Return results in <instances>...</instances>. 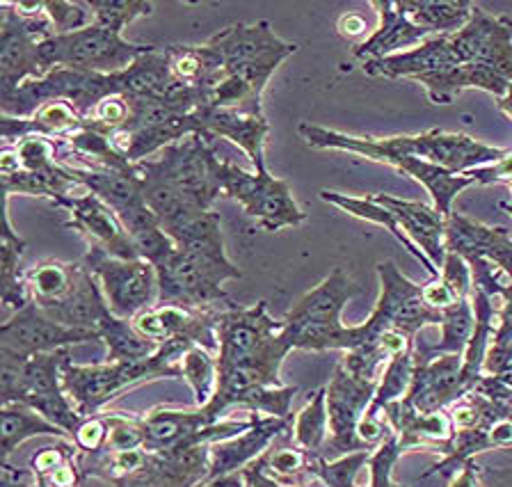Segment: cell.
<instances>
[{
  "mask_svg": "<svg viewBox=\"0 0 512 487\" xmlns=\"http://www.w3.org/2000/svg\"><path fill=\"white\" fill-rule=\"evenodd\" d=\"M362 67L375 78H412L437 106L453 103L464 90L503 99L512 85V19L476 5L458 33L435 35L412 51L368 60Z\"/></svg>",
  "mask_w": 512,
  "mask_h": 487,
  "instance_id": "obj_1",
  "label": "cell"
},
{
  "mask_svg": "<svg viewBox=\"0 0 512 487\" xmlns=\"http://www.w3.org/2000/svg\"><path fill=\"white\" fill-rule=\"evenodd\" d=\"M176 252L156 268L158 305L186 309H215L231 305L229 293L222 289L229 279L243 273L224 252L220 213H206L174 238Z\"/></svg>",
  "mask_w": 512,
  "mask_h": 487,
  "instance_id": "obj_2",
  "label": "cell"
},
{
  "mask_svg": "<svg viewBox=\"0 0 512 487\" xmlns=\"http://www.w3.org/2000/svg\"><path fill=\"white\" fill-rule=\"evenodd\" d=\"M298 133L311 149L350 151V154H359L375 163H384L389 156H414L444 167L451 174H467L474 167L490 165L506 154L503 149L483 145V142L464 133H448L439 129L419 135L371 138V135H348L323 129V126L300 124Z\"/></svg>",
  "mask_w": 512,
  "mask_h": 487,
  "instance_id": "obj_3",
  "label": "cell"
},
{
  "mask_svg": "<svg viewBox=\"0 0 512 487\" xmlns=\"http://www.w3.org/2000/svg\"><path fill=\"white\" fill-rule=\"evenodd\" d=\"M355 293V284L341 268H334L323 282L304 293L284 316L282 337L291 350H311V353L343 350L348 353V350L362 346V325L348 327L341 323V311Z\"/></svg>",
  "mask_w": 512,
  "mask_h": 487,
  "instance_id": "obj_4",
  "label": "cell"
},
{
  "mask_svg": "<svg viewBox=\"0 0 512 487\" xmlns=\"http://www.w3.org/2000/svg\"><path fill=\"white\" fill-rule=\"evenodd\" d=\"M188 346L183 343H163L154 357L135 359V362H106V364H74L67 359L62 366V385L71 403L83 417H96L112 398L140 382L160 378H183L181 357Z\"/></svg>",
  "mask_w": 512,
  "mask_h": 487,
  "instance_id": "obj_5",
  "label": "cell"
},
{
  "mask_svg": "<svg viewBox=\"0 0 512 487\" xmlns=\"http://www.w3.org/2000/svg\"><path fill=\"white\" fill-rule=\"evenodd\" d=\"M69 357V348L35 357L0 350V403L28 405L74 439L85 417L76 410L62 385V366Z\"/></svg>",
  "mask_w": 512,
  "mask_h": 487,
  "instance_id": "obj_6",
  "label": "cell"
},
{
  "mask_svg": "<svg viewBox=\"0 0 512 487\" xmlns=\"http://www.w3.org/2000/svg\"><path fill=\"white\" fill-rule=\"evenodd\" d=\"M53 35L42 0L0 3V97H10L21 85L48 74L39 46Z\"/></svg>",
  "mask_w": 512,
  "mask_h": 487,
  "instance_id": "obj_7",
  "label": "cell"
},
{
  "mask_svg": "<svg viewBox=\"0 0 512 487\" xmlns=\"http://www.w3.org/2000/svg\"><path fill=\"white\" fill-rule=\"evenodd\" d=\"M112 94H124V74L103 76L92 71L55 67L44 78L21 85L10 97H0V103H3V115L28 119L46 103L64 101L85 122H90L96 106Z\"/></svg>",
  "mask_w": 512,
  "mask_h": 487,
  "instance_id": "obj_8",
  "label": "cell"
},
{
  "mask_svg": "<svg viewBox=\"0 0 512 487\" xmlns=\"http://www.w3.org/2000/svg\"><path fill=\"white\" fill-rule=\"evenodd\" d=\"M135 167L170 183L202 211H213L215 199L222 195V161L215 154V140L206 135H188V138L165 147L149 161L135 163Z\"/></svg>",
  "mask_w": 512,
  "mask_h": 487,
  "instance_id": "obj_9",
  "label": "cell"
},
{
  "mask_svg": "<svg viewBox=\"0 0 512 487\" xmlns=\"http://www.w3.org/2000/svg\"><path fill=\"white\" fill-rule=\"evenodd\" d=\"M147 51L149 46L128 42L124 35L112 33V30L96 26V23L83 30H76V33L48 37L39 46L46 71L62 67L92 71V74L103 76L124 74Z\"/></svg>",
  "mask_w": 512,
  "mask_h": 487,
  "instance_id": "obj_10",
  "label": "cell"
},
{
  "mask_svg": "<svg viewBox=\"0 0 512 487\" xmlns=\"http://www.w3.org/2000/svg\"><path fill=\"white\" fill-rule=\"evenodd\" d=\"M220 183L222 195L236 199L261 229L279 231L307 222V213L295 202L291 183L272 177L268 167L247 172L236 163L222 161Z\"/></svg>",
  "mask_w": 512,
  "mask_h": 487,
  "instance_id": "obj_11",
  "label": "cell"
},
{
  "mask_svg": "<svg viewBox=\"0 0 512 487\" xmlns=\"http://www.w3.org/2000/svg\"><path fill=\"white\" fill-rule=\"evenodd\" d=\"M378 277H380V298L375 305L373 314L368 316L364 325L366 339L364 343H371L387 330H398L405 337L416 339L423 327L428 325H442L444 311H437L426 305L423 300V284H414L407 279L396 263L387 259L378 263Z\"/></svg>",
  "mask_w": 512,
  "mask_h": 487,
  "instance_id": "obj_12",
  "label": "cell"
},
{
  "mask_svg": "<svg viewBox=\"0 0 512 487\" xmlns=\"http://www.w3.org/2000/svg\"><path fill=\"white\" fill-rule=\"evenodd\" d=\"M83 259L99 279L115 316L133 321L142 311L158 305V273L149 261L117 259L99 247H90Z\"/></svg>",
  "mask_w": 512,
  "mask_h": 487,
  "instance_id": "obj_13",
  "label": "cell"
},
{
  "mask_svg": "<svg viewBox=\"0 0 512 487\" xmlns=\"http://www.w3.org/2000/svg\"><path fill=\"white\" fill-rule=\"evenodd\" d=\"M380 380H362L350 375L343 364L336 366L327 385V414H330V437L320 451V458L336 460L355 451H371L359 439V421L371 407Z\"/></svg>",
  "mask_w": 512,
  "mask_h": 487,
  "instance_id": "obj_14",
  "label": "cell"
},
{
  "mask_svg": "<svg viewBox=\"0 0 512 487\" xmlns=\"http://www.w3.org/2000/svg\"><path fill=\"white\" fill-rule=\"evenodd\" d=\"M87 341H99V334L90 330H74L48 318L35 302L14 311L10 321L0 327V350L35 357L55 350H67Z\"/></svg>",
  "mask_w": 512,
  "mask_h": 487,
  "instance_id": "obj_15",
  "label": "cell"
},
{
  "mask_svg": "<svg viewBox=\"0 0 512 487\" xmlns=\"http://www.w3.org/2000/svg\"><path fill=\"white\" fill-rule=\"evenodd\" d=\"M284 330V321H275L268 314V302L261 300L252 307H240L236 302L218 311V371L243 362L254 355L263 343Z\"/></svg>",
  "mask_w": 512,
  "mask_h": 487,
  "instance_id": "obj_16",
  "label": "cell"
},
{
  "mask_svg": "<svg viewBox=\"0 0 512 487\" xmlns=\"http://www.w3.org/2000/svg\"><path fill=\"white\" fill-rule=\"evenodd\" d=\"M53 206L69 211L71 218L64 227L85 236L90 247H99L117 259H140L122 220L99 195L90 193V190H80L76 195L58 199Z\"/></svg>",
  "mask_w": 512,
  "mask_h": 487,
  "instance_id": "obj_17",
  "label": "cell"
},
{
  "mask_svg": "<svg viewBox=\"0 0 512 487\" xmlns=\"http://www.w3.org/2000/svg\"><path fill=\"white\" fill-rule=\"evenodd\" d=\"M215 309H186L176 305H156L142 311L133 323L144 337L156 341L158 346L163 343H183V346H202L206 350H218V311Z\"/></svg>",
  "mask_w": 512,
  "mask_h": 487,
  "instance_id": "obj_18",
  "label": "cell"
},
{
  "mask_svg": "<svg viewBox=\"0 0 512 487\" xmlns=\"http://www.w3.org/2000/svg\"><path fill=\"white\" fill-rule=\"evenodd\" d=\"M211 469V444L183 451H147L144 465L115 487H195L204 485Z\"/></svg>",
  "mask_w": 512,
  "mask_h": 487,
  "instance_id": "obj_19",
  "label": "cell"
},
{
  "mask_svg": "<svg viewBox=\"0 0 512 487\" xmlns=\"http://www.w3.org/2000/svg\"><path fill=\"white\" fill-rule=\"evenodd\" d=\"M250 419L252 426L245 433L211 444V469H208L206 481L243 471L250 462L261 458L275 444L277 437L293 433V419L266 417V414L256 412L250 414Z\"/></svg>",
  "mask_w": 512,
  "mask_h": 487,
  "instance_id": "obj_20",
  "label": "cell"
},
{
  "mask_svg": "<svg viewBox=\"0 0 512 487\" xmlns=\"http://www.w3.org/2000/svg\"><path fill=\"white\" fill-rule=\"evenodd\" d=\"M195 119L199 124V133L206 135V138H224L234 142V145L245 151L254 170L266 167V138L270 133L266 115H245L238 113V110L199 103L195 108Z\"/></svg>",
  "mask_w": 512,
  "mask_h": 487,
  "instance_id": "obj_21",
  "label": "cell"
},
{
  "mask_svg": "<svg viewBox=\"0 0 512 487\" xmlns=\"http://www.w3.org/2000/svg\"><path fill=\"white\" fill-rule=\"evenodd\" d=\"M462 355H442L428 364H414V380L405 401L416 412H442L469 394L462 380Z\"/></svg>",
  "mask_w": 512,
  "mask_h": 487,
  "instance_id": "obj_22",
  "label": "cell"
},
{
  "mask_svg": "<svg viewBox=\"0 0 512 487\" xmlns=\"http://www.w3.org/2000/svg\"><path fill=\"white\" fill-rule=\"evenodd\" d=\"M371 5L378 10L380 26L373 30L371 37L364 39L362 44H357L355 51H352V55L362 62L382 60L391 58V55L412 51L432 37L426 28L416 26V23L407 17V12L400 3L373 0Z\"/></svg>",
  "mask_w": 512,
  "mask_h": 487,
  "instance_id": "obj_23",
  "label": "cell"
},
{
  "mask_svg": "<svg viewBox=\"0 0 512 487\" xmlns=\"http://www.w3.org/2000/svg\"><path fill=\"white\" fill-rule=\"evenodd\" d=\"M382 419L387 421L391 430L398 435L403 453L410 449H419V446H439V449H444V453L451 451L455 428L451 414L444 410L421 414L416 412L405 398H400V401H394L384 407Z\"/></svg>",
  "mask_w": 512,
  "mask_h": 487,
  "instance_id": "obj_24",
  "label": "cell"
},
{
  "mask_svg": "<svg viewBox=\"0 0 512 487\" xmlns=\"http://www.w3.org/2000/svg\"><path fill=\"white\" fill-rule=\"evenodd\" d=\"M375 197L380 204L396 213L407 238L426 254L432 266L437 270L442 268L446 259V218L435 209V204L412 202V199H400L384 193Z\"/></svg>",
  "mask_w": 512,
  "mask_h": 487,
  "instance_id": "obj_25",
  "label": "cell"
},
{
  "mask_svg": "<svg viewBox=\"0 0 512 487\" xmlns=\"http://www.w3.org/2000/svg\"><path fill=\"white\" fill-rule=\"evenodd\" d=\"M48 318L64 327H74V330H90L96 332L106 318L112 314L108 307L106 295L99 284V279L87 266L83 259V268L76 279L74 289L67 293V298L55 302V305L42 309Z\"/></svg>",
  "mask_w": 512,
  "mask_h": 487,
  "instance_id": "obj_26",
  "label": "cell"
},
{
  "mask_svg": "<svg viewBox=\"0 0 512 487\" xmlns=\"http://www.w3.org/2000/svg\"><path fill=\"white\" fill-rule=\"evenodd\" d=\"M87 122L69 103L51 101L37 110L28 119L0 115V131H3L5 147H12L26 135H46L51 140H67L78 131H83Z\"/></svg>",
  "mask_w": 512,
  "mask_h": 487,
  "instance_id": "obj_27",
  "label": "cell"
},
{
  "mask_svg": "<svg viewBox=\"0 0 512 487\" xmlns=\"http://www.w3.org/2000/svg\"><path fill=\"white\" fill-rule=\"evenodd\" d=\"M320 199H323V202H327V204L336 206V209L346 211L348 215H352V218L368 220V222H373V225H378V227H387L391 231V236H394L400 245H405V250L410 252L416 261H421L423 268H426L432 277L439 275V270L432 266V261L426 257V254H423L419 247H416L410 241V238H407V234L403 231V227H400V222L396 218V213L387 209L384 204H380L378 197H375V195L352 197V195L334 193V190L323 188V190H320Z\"/></svg>",
  "mask_w": 512,
  "mask_h": 487,
  "instance_id": "obj_28",
  "label": "cell"
},
{
  "mask_svg": "<svg viewBox=\"0 0 512 487\" xmlns=\"http://www.w3.org/2000/svg\"><path fill=\"white\" fill-rule=\"evenodd\" d=\"M442 339L439 343H426L419 337L414 339V364H428L442 355H464L476 330V314L471 298L460 300L458 305L444 311Z\"/></svg>",
  "mask_w": 512,
  "mask_h": 487,
  "instance_id": "obj_29",
  "label": "cell"
},
{
  "mask_svg": "<svg viewBox=\"0 0 512 487\" xmlns=\"http://www.w3.org/2000/svg\"><path fill=\"white\" fill-rule=\"evenodd\" d=\"M32 437H58L74 442L67 430L55 426L42 414L32 410V407L23 403L3 405L0 410V449H3V465L10 462V455L19 449L23 442H28Z\"/></svg>",
  "mask_w": 512,
  "mask_h": 487,
  "instance_id": "obj_30",
  "label": "cell"
},
{
  "mask_svg": "<svg viewBox=\"0 0 512 487\" xmlns=\"http://www.w3.org/2000/svg\"><path fill=\"white\" fill-rule=\"evenodd\" d=\"M74 442L62 439L60 444L44 446L30 458V474L35 487H83L85 474L78 462Z\"/></svg>",
  "mask_w": 512,
  "mask_h": 487,
  "instance_id": "obj_31",
  "label": "cell"
},
{
  "mask_svg": "<svg viewBox=\"0 0 512 487\" xmlns=\"http://www.w3.org/2000/svg\"><path fill=\"white\" fill-rule=\"evenodd\" d=\"M26 254V241L16 234L10 220V197L3 195V241H0V261H3V305L5 309H23L30 302L26 273L19 270V261Z\"/></svg>",
  "mask_w": 512,
  "mask_h": 487,
  "instance_id": "obj_32",
  "label": "cell"
},
{
  "mask_svg": "<svg viewBox=\"0 0 512 487\" xmlns=\"http://www.w3.org/2000/svg\"><path fill=\"white\" fill-rule=\"evenodd\" d=\"M83 268V259L78 261H58L48 259L37 263L35 268L26 270V286L30 302H35L39 309H46L67 298V293L74 289L76 279Z\"/></svg>",
  "mask_w": 512,
  "mask_h": 487,
  "instance_id": "obj_33",
  "label": "cell"
},
{
  "mask_svg": "<svg viewBox=\"0 0 512 487\" xmlns=\"http://www.w3.org/2000/svg\"><path fill=\"white\" fill-rule=\"evenodd\" d=\"M400 5L407 17L432 37L458 33L467 26L476 7L471 0H400Z\"/></svg>",
  "mask_w": 512,
  "mask_h": 487,
  "instance_id": "obj_34",
  "label": "cell"
},
{
  "mask_svg": "<svg viewBox=\"0 0 512 487\" xmlns=\"http://www.w3.org/2000/svg\"><path fill=\"white\" fill-rule=\"evenodd\" d=\"M99 341L106 343L108 362H135L158 353V343L144 337L133 321L110 314L106 321L96 327Z\"/></svg>",
  "mask_w": 512,
  "mask_h": 487,
  "instance_id": "obj_35",
  "label": "cell"
},
{
  "mask_svg": "<svg viewBox=\"0 0 512 487\" xmlns=\"http://www.w3.org/2000/svg\"><path fill=\"white\" fill-rule=\"evenodd\" d=\"M293 442L311 455H320L330 437V414H327V389L320 387L311 394L309 403L295 414Z\"/></svg>",
  "mask_w": 512,
  "mask_h": 487,
  "instance_id": "obj_36",
  "label": "cell"
},
{
  "mask_svg": "<svg viewBox=\"0 0 512 487\" xmlns=\"http://www.w3.org/2000/svg\"><path fill=\"white\" fill-rule=\"evenodd\" d=\"M412 380H414V348L396 355L387 364V369H384L380 375L378 391H375L373 403L366 410L364 417L382 419L384 407L407 396V391L412 387Z\"/></svg>",
  "mask_w": 512,
  "mask_h": 487,
  "instance_id": "obj_37",
  "label": "cell"
},
{
  "mask_svg": "<svg viewBox=\"0 0 512 487\" xmlns=\"http://www.w3.org/2000/svg\"><path fill=\"white\" fill-rule=\"evenodd\" d=\"M181 375L195 394V405L206 407L218 389V357L202 346H192L181 357Z\"/></svg>",
  "mask_w": 512,
  "mask_h": 487,
  "instance_id": "obj_38",
  "label": "cell"
},
{
  "mask_svg": "<svg viewBox=\"0 0 512 487\" xmlns=\"http://www.w3.org/2000/svg\"><path fill=\"white\" fill-rule=\"evenodd\" d=\"M373 451H355L341 455L336 460H325L320 455H311L309 474L325 487H359L357 474L368 467Z\"/></svg>",
  "mask_w": 512,
  "mask_h": 487,
  "instance_id": "obj_39",
  "label": "cell"
},
{
  "mask_svg": "<svg viewBox=\"0 0 512 487\" xmlns=\"http://www.w3.org/2000/svg\"><path fill=\"white\" fill-rule=\"evenodd\" d=\"M87 5H90L96 26L108 28L117 35H124V30L135 19L149 17L154 12V3L149 0H90Z\"/></svg>",
  "mask_w": 512,
  "mask_h": 487,
  "instance_id": "obj_40",
  "label": "cell"
},
{
  "mask_svg": "<svg viewBox=\"0 0 512 487\" xmlns=\"http://www.w3.org/2000/svg\"><path fill=\"white\" fill-rule=\"evenodd\" d=\"M263 462H266L270 474L279 478V481L288 487L300 485L311 478V453L300 449L295 442L293 446H270V449L263 453Z\"/></svg>",
  "mask_w": 512,
  "mask_h": 487,
  "instance_id": "obj_41",
  "label": "cell"
},
{
  "mask_svg": "<svg viewBox=\"0 0 512 487\" xmlns=\"http://www.w3.org/2000/svg\"><path fill=\"white\" fill-rule=\"evenodd\" d=\"M295 394H298V387H259L240 401V407H247L256 414H266V417L293 419L291 405Z\"/></svg>",
  "mask_w": 512,
  "mask_h": 487,
  "instance_id": "obj_42",
  "label": "cell"
},
{
  "mask_svg": "<svg viewBox=\"0 0 512 487\" xmlns=\"http://www.w3.org/2000/svg\"><path fill=\"white\" fill-rule=\"evenodd\" d=\"M44 14L51 21L55 35L76 33L92 26L94 17L87 3H71V0H42Z\"/></svg>",
  "mask_w": 512,
  "mask_h": 487,
  "instance_id": "obj_43",
  "label": "cell"
},
{
  "mask_svg": "<svg viewBox=\"0 0 512 487\" xmlns=\"http://www.w3.org/2000/svg\"><path fill=\"white\" fill-rule=\"evenodd\" d=\"M103 417H106V423H108L106 451L144 449L147 437H144L142 417H128L124 412H106Z\"/></svg>",
  "mask_w": 512,
  "mask_h": 487,
  "instance_id": "obj_44",
  "label": "cell"
},
{
  "mask_svg": "<svg viewBox=\"0 0 512 487\" xmlns=\"http://www.w3.org/2000/svg\"><path fill=\"white\" fill-rule=\"evenodd\" d=\"M403 455V449H400L398 435L391 433L384 442L371 453V460H368V471H371V483L368 487H391L394 485V467L396 462Z\"/></svg>",
  "mask_w": 512,
  "mask_h": 487,
  "instance_id": "obj_45",
  "label": "cell"
},
{
  "mask_svg": "<svg viewBox=\"0 0 512 487\" xmlns=\"http://www.w3.org/2000/svg\"><path fill=\"white\" fill-rule=\"evenodd\" d=\"M439 277L451 286L453 293L458 295L460 300L471 298V291H474V277H471V266L464 261L460 254L446 252V259L439 268Z\"/></svg>",
  "mask_w": 512,
  "mask_h": 487,
  "instance_id": "obj_46",
  "label": "cell"
},
{
  "mask_svg": "<svg viewBox=\"0 0 512 487\" xmlns=\"http://www.w3.org/2000/svg\"><path fill=\"white\" fill-rule=\"evenodd\" d=\"M74 444L80 453H99L108 444V423L103 414L87 417L74 433Z\"/></svg>",
  "mask_w": 512,
  "mask_h": 487,
  "instance_id": "obj_47",
  "label": "cell"
},
{
  "mask_svg": "<svg viewBox=\"0 0 512 487\" xmlns=\"http://www.w3.org/2000/svg\"><path fill=\"white\" fill-rule=\"evenodd\" d=\"M499 298V316H496V332L492 339V346H506L512 341V282H503L496 291Z\"/></svg>",
  "mask_w": 512,
  "mask_h": 487,
  "instance_id": "obj_48",
  "label": "cell"
},
{
  "mask_svg": "<svg viewBox=\"0 0 512 487\" xmlns=\"http://www.w3.org/2000/svg\"><path fill=\"white\" fill-rule=\"evenodd\" d=\"M467 177L474 179L476 186H490V183H510L512 181V149L506 151L499 161L469 170Z\"/></svg>",
  "mask_w": 512,
  "mask_h": 487,
  "instance_id": "obj_49",
  "label": "cell"
},
{
  "mask_svg": "<svg viewBox=\"0 0 512 487\" xmlns=\"http://www.w3.org/2000/svg\"><path fill=\"white\" fill-rule=\"evenodd\" d=\"M423 300H426L428 307L437 311H446L460 302L458 295L453 293L451 286H448L439 275L432 277L428 284H423Z\"/></svg>",
  "mask_w": 512,
  "mask_h": 487,
  "instance_id": "obj_50",
  "label": "cell"
},
{
  "mask_svg": "<svg viewBox=\"0 0 512 487\" xmlns=\"http://www.w3.org/2000/svg\"><path fill=\"white\" fill-rule=\"evenodd\" d=\"M240 474H243L245 487H288L279 481V478L270 474L266 462H263V455L261 458H256L254 462H250V465L240 471Z\"/></svg>",
  "mask_w": 512,
  "mask_h": 487,
  "instance_id": "obj_51",
  "label": "cell"
},
{
  "mask_svg": "<svg viewBox=\"0 0 512 487\" xmlns=\"http://www.w3.org/2000/svg\"><path fill=\"white\" fill-rule=\"evenodd\" d=\"M485 371L496 378L512 373V341L506 346H490L485 357Z\"/></svg>",
  "mask_w": 512,
  "mask_h": 487,
  "instance_id": "obj_52",
  "label": "cell"
},
{
  "mask_svg": "<svg viewBox=\"0 0 512 487\" xmlns=\"http://www.w3.org/2000/svg\"><path fill=\"white\" fill-rule=\"evenodd\" d=\"M448 487H483V481H480V467L474 460H467L458 471H455Z\"/></svg>",
  "mask_w": 512,
  "mask_h": 487,
  "instance_id": "obj_53",
  "label": "cell"
},
{
  "mask_svg": "<svg viewBox=\"0 0 512 487\" xmlns=\"http://www.w3.org/2000/svg\"><path fill=\"white\" fill-rule=\"evenodd\" d=\"M0 487H35V483H32L30 469H14L10 462H5Z\"/></svg>",
  "mask_w": 512,
  "mask_h": 487,
  "instance_id": "obj_54",
  "label": "cell"
},
{
  "mask_svg": "<svg viewBox=\"0 0 512 487\" xmlns=\"http://www.w3.org/2000/svg\"><path fill=\"white\" fill-rule=\"evenodd\" d=\"M336 30H339V33L343 37H348V39L362 37L366 33V21H364L362 14L348 12V14H343L339 23H336Z\"/></svg>",
  "mask_w": 512,
  "mask_h": 487,
  "instance_id": "obj_55",
  "label": "cell"
},
{
  "mask_svg": "<svg viewBox=\"0 0 512 487\" xmlns=\"http://www.w3.org/2000/svg\"><path fill=\"white\" fill-rule=\"evenodd\" d=\"M483 487H512V469H490L480 467Z\"/></svg>",
  "mask_w": 512,
  "mask_h": 487,
  "instance_id": "obj_56",
  "label": "cell"
},
{
  "mask_svg": "<svg viewBox=\"0 0 512 487\" xmlns=\"http://www.w3.org/2000/svg\"><path fill=\"white\" fill-rule=\"evenodd\" d=\"M199 487H245V481H243V474L236 471V474L213 478V481H206L204 485H199Z\"/></svg>",
  "mask_w": 512,
  "mask_h": 487,
  "instance_id": "obj_57",
  "label": "cell"
},
{
  "mask_svg": "<svg viewBox=\"0 0 512 487\" xmlns=\"http://www.w3.org/2000/svg\"><path fill=\"white\" fill-rule=\"evenodd\" d=\"M499 110H501L503 115H508L512 119V85H510V90H508L506 97L499 99Z\"/></svg>",
  "mask_w": 512,
  "mask_h": 487,
  "instance_id": "obj_58",
  "label": "cell"
},
{
  "mask_svg": "<svg viewBox=\"0 0 512 487\" xmlns=\"http://www.w3.org/2000/svg\"><path fill=\"white\" fill-rule=\"evenodd\" d=\"M499 209H501V211H506V213L510 215V218H512V204H506V202H501V204H499Z\"/></svg>",
  "mask_w": 512,
  "mask_h": 487,
  "instance_id": "obj_59",
  "label": "cell"
},
{
  "mask_svg": "<svg viewBox=\"0 0 512 487\" xmlns=\"http://www.w3.org/2000/svg\"><path fill=\"white\" fill-rule=\"evenodd\" d=\"M391 487H405V485H398V483H394V485H391Z\"/></svg>",
  "mask_w": 512,
  "mask_h": 487,
  "instance_id": "obj_60",
  "label": "cell"
},
{
  "mask_svg": "<svg viewBox=\"0 0 512 487\" xmlns=\"http://www.w3.org/2000/svg\"><path fill=\"white\" fill-rule=\"evenodd\" d=\"M506 186H508V188H510V190H512V181H510V183H506Z\"/></svg>",
  "mask_w": 512,
  "mask_h": 487,
  "instance_id": "obj_61",
  "label": "cell"
}]
</instances>
